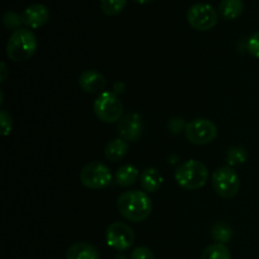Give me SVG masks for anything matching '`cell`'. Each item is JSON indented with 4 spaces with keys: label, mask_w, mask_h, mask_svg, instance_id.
Instances as JSON below:
<instances>
[{
    "label": "cell",
    "mask_w": 259,
    "mask_h": 259,
    "mask_svg": "<svg viewBox=\"0 0 259 259\" xmlns=\"http://www.w3.org/2000/svg\"><path fill=\"white\" fill-rule=\"evenodd\" d=\"M129 151L128 142L121 138L113 139L104 148V154L111 162H119L126 156Z\"/></svg>",
    "instance_id": "obj_15"
},
{
    "label": "cell",
    "mask_w": 259,
    "mask_h": 259,
    "mask_svg": "<svg viewBox=\"0 0 259 259\" xmlns=\"http://www.w3.org/2000/svg\"><path fill=\"white\" fill-rule=\"evenodd\" d=\"M126 7V0H100V8L108 17H115L120 14Z\"/></svg>",
    "instance_id": "obj_19"
},
{
    "label": "cell",
    "mask_w": 259,
    "mask_h": 259,
    "mask_svg": "<svg viewBox=\"0 0 259 259\" xmlns=\"http://www.w3.org/2000/svg\"><path fill=\"white\" fill-rule=\"evenodd\" d=\"M232 235V229H230L229 225H227L225 223H217L211 229V237L214 238L218 243H222V244L229 242Z\"/></svg>",
    "instance_id": "obj_20"
},
{
    "label": "cell",
    "mask_w": 259,
    "mask_h": 259,
    "mask_svg": "<svg viewBox=\"0 0 259 259\" xmlns=\"http://www.w3.org/2000/svg\"><path fill=\"white\" fill-rule=\"evenodd\" d=\"M123 103L113 91H104L94 103V113L103 123H116L123 118Z\"/></svg>",
    "instance_id": "obj_4"
},
{
    "label": "cell",
    "mask_w": 259,
    "mask_h": 259,
    "mask_svg": "<svg viewBox=\"0 0 259 259\" xmlns=\"http://www.w3.org/2000/svg\"><path fill=\"white\" fill-rule=\"evenodd\" d=\"M133 2L138 3V4H148V3L153 2V0H133Z\"/></svg>",
    "instance_id": "obj_28"
},
{
    "label": "cell",
    "mask_w": 259,
    "mask_h": 259,
    "mask_svg": "<svg viewBox=\"0 0 259 259\" xmlns=\"http://www.w3.org/2000/svg\"><path fill=\"white\" fill-rule=\"evenodd\" d=\"M212 187L223 199H233L240 189V180L230 166L219 167L212 175Z\"/></svg>",
    "instance_id": "obj_6"
},
{
    "label": "cell",
    "mask_w": 259,
    "mask_h": 259,
    "mask_svg": "<svg viewBox=\"0 0 259 259\" xmlns=\"http://www.w3.org/2000/svg\"><path fill=\"white\" fill-rule=\"evenodd\" d=\"M3 22H4L5 28L8 29H20V24L23 23L22 15L17 14L15 12H7L3 17Z\"/></svg>",
    "instance_id": "obj_22"
},
{
    "label": "cell",
    "mask_w": 259,
    "mask_h": 259,
    "mask_svg": "<svg viewBox=\"0 0 259 259\" xmlns=\"http://www.w3.org/2000/svg\"><path fill=\"white\" fill-rule=\"evenodd\" d=\"M50 17L51 13L48 7H46L45 4H39V3L29 5L22 13L23 24L27 25L30 29L43 27L50 20Z\"/></svg>",
    "instance_id": "obj_11"
},
{
    "label": "cell",
    "mask_w": 259,
    "mask_h": 259,
    "mask_svg": "<svg viewBox=\"0 0 259 259\" xmlns=\"http://www.w3.org/2000/svg\"><path fill=\"white\" fill-rule=\"evenodd\" d=\"M38 48L34 33L25 28L14 30L7 43V56L13 62H25L34 56Z\"/></svg>",
    "instance_id": "obj_2"
},
{
    "label": "cell",
    "mask_w": 259,
    "mask_h": 259,
    "mask_svg": "<svg viewBox=\"0 0 259 259\" xmlns=\"http://www.w3.org/2000/svg\"><path fill=\"white\" fill-rule=\"evenodd\" d=\"M169 128H171V132L177 133V132H180L184 128V120L182 119H171V121H169Z\"/></svg>",
    "instance_id": "obj_26"
},
{
    "label": "cell",
    "mask_w": 259,
    "mask_h": 259,
    "mask_svg": "<svg viewBox=\"0 0 259 259\" xmlns=\"http://www.w3.org/2000/svg\"><path fill=\"white\" fill-rule=\"evenodd\" d=\"M78 85L85 93L99 96L105 90L106 80L98 71L88 70L81 73L80 78H78Z\"/></svg>",
    "instance_id": "obj_12"
},
{
    "label": "cell",
    "mask_w": 259,
    "mask_h": 259,
    "mask_svg": "<svg viewBox=\"0 0 259 259\" xmlns=\"http://www.w3.org/2000/svg\"><path fill=\"white\" fill-rule=\"evenodd\" d=\"M141 186L146 192H156L158 191L159 187L163 184V176L161 172L154 167H148L142 172L141 177Z\"/></svg>",
    "instance_id": "obj_13"
},
{
    "label": "cell",
    "mask_w": 259,
    "mask_h": 259,
    "mask_svg": "<svg viewBox=\"0 0 259 259\" xmlns=\"http://www.w3.org/2000/svg\"><path fill=\"white\" fill-rule=\"evenodd\" d=\"M0 124H2V134L4 137H8L12 132V116L7 110L3 109L0 111Z\"/></svg>",
    "instance_id": "obj_23"
},
{
    "label": "cell",
    "mask_w": 259,
    "mask_h": 259,
    "mask_svg": "<svg viewBox=\"0 0 259 259\" xmlns=\"http://www.w3.org/2000/svg\"><path fill=\"white\" fill-rule=\"evenodd\" d=\"M200 259H233L229 249L225 244L222 243H215L209 245L206 249L202 252Z\"/></svg>",
    "instance_id": "obj_18"
},
{
    "label": "cell",
    "mask_w": 259,
    "mask_h": 259,
    "mask_svg": "<svg viewBox=\"0 0 259 259\" xmlns=\"http://www.w3.org/2000/svg\"><path fill=\"white\" fill-rule=\"evenodd\" d=\"M141 177L139 169L133 164H124L119 167L115 174V182L120 187H129L137 182V180Z\"/></svg>",
    "instance_id": "obj_16"
},
{
    "label": "cell",
    "mask_w": 259,
    "mask_h": 259,
    "mask_svg": "<svg viewBox=\"0 0 259 259\" xmlns=\"http://www.w3.org/2000/svg\"><path fill=\"white\" fill-rule=\"evenodd\" d=\"M105 238L109 247L120 252L129 249L136 240L133 229L124 223H113L109 225Z\"/></svg>",
    "instance_id": "obj_9"
},
{
    "label": "cell",
    "mask_w": 259,
    "mask_h": 259,
    "mask_svg": "<svg viewBox=\"0 0 259 259\" xmlns=\"http://www.w3.org/2000/svg\"><path fill=\"white\" fill-rule=\"evenodd\" d=\"M142 116L137 113H129L118 121V133L121 139L128 142L138 141L142 136Z\"/></svg>",
    "instance_id": "obj_10"
},
{
    "label": "cell",
    "mask_w": 259,
    "mask_h": 259,
    "mask_svg": "<svg viewBox=\"0 0 259 259\" xmlns=\"http://www.w3.org/2000/svg\"><path fill=\"white\" fill-rule=\"evenodd\" d=\"M110 168L101 162H90L80 172V181L90 190H101L111 184Z\"/></svg>",
    "instance_id": "obj_5"
},
{
    "label": "cell",
    "mask_w": 259,
    "mask_h": 259,
    "mask_svg": "<svg viewBox=\"0 0 259 259\" xmlns=\"http://www.w3.org/2000/svg\"><path fill=\"white\" fill-rule=\"evenodd\" d=\"M248 156L245 149L240 148V147H234L228 151L227 161L230 166H237V164H242L247 161Z\"/></svg>",
    "instance_id": "obj_21"
},
{
    "label": "cell",
    "mask_w": 259,
    "mask_h": 259,
    "mask_svg": "<svg viewBox=\"0 0 259 259\" xmlns=\"http://www.w3.org/2000/svg\"><path fill=\"white\" fill-rule=\"evenodd\" d=\"M66 259H100V254L94 245L80 242L68 248Z\"/></svg>",
    "instance_id": "obj_14"
},
{
    "label": "cell",
    "mask_w": 259,
    "mask_h": 259,
    "mask_svg": "<svg viewBox=\"0 0 259 259\" xmlns=\"http://www.w3.org/2000/svg\"><path fill=\"white\" fill-rule=\"evenodd\" d=\"M244 10L243 0H222L219 4V14L225 20H234L242 15Z\"/></svg>",
    "instance_id": "obj_17"
},
{
    "label": "cell",
    "mask_w": 259,
    "mask_h": 259,
    "mask_svg": "<svg viewBox=\"0 0 259 259\" xmlns=\"http://www.w3.org/2000/svg\"><path fill=\"white\" fill-rule=\"evenodd\" d=\"M186 19L190 27L200 32H205L212 29L217 25L218 13L207 3H196L189 8Z\"/></svg>",
    "instance_id": "obj_8"
},
{
    "label": "cell",
    "mask_w": 259,
    "mask_h": 259,
    "mask_svg": "<svg viewBox=\"0 0 259 259\" xmlns=\"http://www.w3.org/2000/svg\"><path fill=\"white\" fill-rule=\"evenodd\" d=\"M116 207L124 219L132 223H142L152 214L153 204L146 191L132 190L123 192L118 197Z\"/></svg>",
    "instance_id": "obj_1"
},
{
    "label": "cell",
    "mask_w": 259,
    "mask_h": 259,
    "mask_svg": "<svg viewBox=\"0 0 259 259\" xmlns=\"http://www.w3.org/2000/svg\"><path fill=\"white\" fill-rule=\"evenodd\" d=\"M209 179L207 167L196 159H189L180 164L175 172V180L182 189L195 191L205 186Z\"/></svg>",
    "instance_id": "obj_3"
},
{
    "label": "cell",
    "mask_w": 259,
    "mask_h": 259,
    "mask_svg": "<svg viewBox=\"0 0 259 259\" xmlns=\"http://www.w3.org/2000/svg\"><path fill=\"white\" fill-rule=\"evenodd\" d=\"M131 259H154V254L149 248L137 247L132 250Z\"/></svg>",
    "instance_id": "obj_24"
},
{
    "label": "cell",
    "mask_w": 259,
    "mask_h": 259,
    "mask_svg": "<svg viewBox=\"0 0 259 259\" xmlns=\"http://www.w3.org/2000/svg\"><path fill=\"white\" fill-rule=\"evenodd\" d=\"M2 82H4L5 81V78H7V76H8V67H7V65H5V62H3L2 63Z\"/></svg>",
    "instance_id": "obj_27"
},
{
    "label": "cell",
    "mask_w": 259,
    "mask_h": 259,
    "mask_svg": "<svg viewBox=\"0 0 259 259\" xmlns=\"http://www.w3.org/2000/svg\"><path fill=\"white\" fill-rule=\"evenodd\" d=\"M185 136L190 143L205 146L217 138L218 128L209 119L197 118L185 125Z\"/></svg>",
    "instance_id": "obj_7"
},
{
    "label": "cell",
    "mask_w": 259,
    "mask_h": 259,
    "mask_svg": "<svg viewBox=\"0 0 259 259\" xmlns=\"http://www.w3.org/2000/svg\"><path fill=\"white\" fill-rule=\"evenodd\" d=\"M247 50L253 57L259 58V32H255L254 34L250 35L247 43Z\"/></svg>",
    "instance_id": "obj_25"
}]
</instances>
